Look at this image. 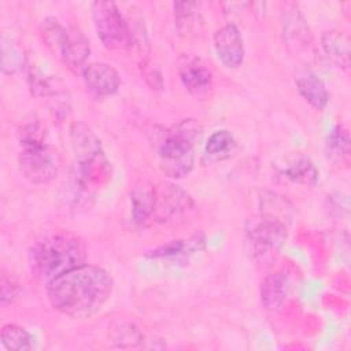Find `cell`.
<instances>
[{
  "mask_svg": "<svg viewBox=\"0 0 351 351\" xmlns=\"http://www.w3.org/2000/svg\"><path fill=\"white\" fill-rule=\"evenodd\" d=\"M45 287L55 310L73 319H88L108 302L114 281L103 267L85 263L60 274Z\"/></svg>",
  "mask_w": 351,
  "mask_h": 351,
  "instance_id": "obj_1",
  "label": "cell"
},
{
  "mask_svg": "<svg viewBox=\"0 0 351 351\" xmlns=\"http://www.w3.org/2000/svg\"><path fill=\"white\" fill-rule=\"evenodd\" d=\"M326 152L328 156L344 165H348L350 159V136L348 132L341 128L336 126L326 138Z\"/></svg>",
  "mask_w": 351,
  "mask_h": 351,
  "instance_id": "obj_22",
  "label": "cell"
},
{
  "mask_svg": "<svg viewBox=\"0 0 351 351\" xmlns=\"http://www.w3.org/2000/svg\"><path fill=\"white\" fill-rule=\"evenodd\" d=\"M141 70V75L143 80L145 81V84L155 92H160L165 88V82H163V74L160 71V67L152 62V60H144L140 66Z\"/></svg>",
  "mask_w": 351,
  "mask_h": 351,
  "instance_id": "obj_27",
  "label": "cell"
},
{
  "mask_svg": "<svg viewBox=\"0 0 351 351\" xmlns=\"http://www.w3.org/2000/svg\"><path fill=\"white\" fill-rule=\"evenodd\" d=\"M92 18L97 37L108 49H129L133 47L130 25L112 1L92 3Z\"/></svg>",
  "mask_w": 351,
  "mask_h": 351,
  "instance_id": "obj_5",
  "label": "cell"
},
{
  "mask_svg": "<svg viewBox=\"0 0 351 351\" xmlns=\"http://www.w3.org/2000/svg\"><path fill=\"white\" fill-rule=\"evenodd\" d=\"M58 56L73 73H80L86 66V59L89 56V43L82 33L77 30H69L67 38Z\"/></svg>",
  "mask_w": 351,
  "mask_h": 351,
  "instance_id": "obj_13",
  "label": "cell"
},
{
  "mask_svg": "<svg viewBox=\"0 0 351 351\" xmlns=\"http://www.w3.org/2000/svg\"><path fill=\"white\" fill-rule=\"evenodd\" d=\"M284 176L292 182L304 186H313L318 181V169L310 158L300 156L285 167Z\"/></svg>",
  "mask_w": 351,
  "mask_h": 351,
  "instance_id": "obj_21",
  "label": "cell"
},
{
  "mask_svg": "<svg viewBox=\"0 0 351 351\" xmlns=\"http://www.w3.org/2000/svg\"><path fill=\"white\" fill-rule=\"evenodd\" d=\"M27 85L37 97H52L59 90L56 82L36 66H30L27 70Z\"/></svg>",
  "mask_w": 351,
  "mask_h": 351,
  "instance_id": "obj_25",
  "label": "cell"
},
{
  "mask_svg": "<svg viewBox=\"0 0 351 351\" xmlns=\"http://www.w3.org/2000/svg\"><path fill=\"white\" fill-rule=\"evenodd\" d=\"M261 215L277 219L284 223H289L292 221L293 206L282 196L274 192H263L259 197Z\"/></svg>",
  "mask_w": 351,
  "mask_h": 351,
  "instance_id": "obj_17",
  "label": "cell"
},
{
  "mask_svg": "<svg viewBox=\"0 0 351 351\" xmlns=\"http://www.w3.org/2000/svg\"><path fill=\"white\" fill-rule=\"evenodd\" d=\"M199 4L197 3H189V1H182V3H174V11H176V19L180 30L184 32H191L197 30V26L200 25V16H199Z\"/></svg>",
  "mask_w": 351,
  "mask_h": 351,
  "instance_id": "obj_26",
  "label": "cell"
},
{
  "mask_svg": "<svg viewBox=\"0 0 351 351\" xmlns=\"http://www.w3.org/2000/svg\"><path fill=\"white\" fill-rule=\"evenodd\" d=\"M292 291L291 277L285 270L269 274L261 287V296L263 306L270 311L281 310Z\"/></svg>",
  "mask_w": 351,
  "mask_h": 351,
  "instance_id": "obj_11",
  "label": "cell"
},
{
  "mask_svg": "<svg viewBox=\"0 0 351 351\" xmlns=\"http://www.w3.org/2000/svg\"><path fill=\"white\" fill-rule=\"evenodd\" d=\"M214 48L218 59L228 69H237L244 60V44L239 29L233 23L222 26L214 34Z\"/></svg>",
  "mask_w": 351,
  "mask_h": 351,
  "instance_id": "obj_10",
  "label": "cell"
},
{
  "mask_svg": "<svg viewBox=\"0 0 351 351\" xmlns=\"http://www.w3.org/2000/svg\"><path fill=\"white\" fill-rule=\"evenodd\" d=\"M191 196L178 185L155 186L154 222H176L192 207Z\"/></svg>",
  "mask_w": 351,
  "mask_h": 351,
  "instance_id": "obj_6",
  "label": "cell"
},
{
  "mask_svg": "<svg viewBox=\"0 0 351 351\" xmlns=\"http://www.w3.org/2000/svg\"><path fill=\"white\" fill-rule=\"evenodd\" d=\"M295 84L300 96L315 110H324L329 101V93L322 80L308 69L295 74Z\"/></svg>",
  "mask_w": 351,
  "mask_h": 351,
  "instance_id": "obj_12",
  "label": "cell"
},
{
  "mask_svg": "<svg viewBox=\"0 0 351 351\" xmlns=\"http://www.w3.org/2000/svg\"><path fill=\"white\" fill-rule=\"evenodd\" d=\"M25 48L11 37L1 38V70L5 74H14L26 64Z\"/></svg>",
  "mask_w": 351,
  "mask_h": 351,
  "instance_id": "obj_18",
  "label": "cell"
},
{
  "mask_svg": "<svg viewBox=\"0 0 351 351\" xmlns=\"http://www.w3.org/2000/svg\"><path fill=\"white\" fill-rule=\"evenodd\" d=\"M200 126L193 119H184L174 125L159 148V167L169 178L188 176L195 165V141L200 136Z\"/></svg>",
  "mask_w": 351,
  "mask_h": 351,
  "instance_id": "obj_3",
  "label": "cell"
},
{
  "mask_svg": "<svg viewBox=\"0 0 351 351\" xmlns=\"http://www.w3.org/2000/svg\"><path fill=\"white\" fill-rule=\"evenodd\" d=\"M282 26H284V38L288 47L293 48L298 52L308 49V45L311 44L310 32L298 8L287 10Z\"/></svg>",
  "mask_w": 351,
  "mask_h": 351,
  "instance_id": "obj_14",
  "label": "cell"
},
{
  "mask_svg": "<svg viewBox=\"0 0 351 351\" xmlns=\"http://www.w3.org/2000/svg\"><path fill=\"white\" fill-rule=\"evenodd\" d=\"M203 237L202 236H193L188 240H173L156 250H154L149 255L152 258H173L180 256L185 254H192L203 248Z\"/></svg>",
  "mask_w": 351,
  "mask_h": 351,
  "instance_id": "obj_23",
  "label": "cell"
},
{
  "mask_svg": "<svg viewBox=\"0 0 351 351\" xmlns=\"http://www.w3.org/2000/svg\"><path fill=\"white\" fill-rule=\"evenodd\" d=\"M178 75L186 90L195 97L206 96L213 88V74L197 56H182L178 62Z\"/></svg>",
  "mask_w": 351,
  "mask_h": 351,
  "instance_id": "obj_9",
  "label": "cell"
},
{
  "mask_svg": "<svg viewBox=\"0 0 351 351\" xmlns=\"http://www.w3.org/2000/svg\"><path fill=\"white\" fill-rule=\"evenodd\" d=\"M0 284H1V304L5 306L7 303L12 302V299L18 295L19 288L16 281L12 277H10L5 271H1Z\"/></svg>",
  "mask_w": 351,
  "mask_h": 351,
  "instance_id": "obj_28",
  "label": "cell"
},
{
  "mask_svg": "<svg viewBox=\"0 0 351 351\" xmlns=\"http://www.w3.org/2000/svg\"><path fill=\"white\" fill-rule=\"evenodd\" d=\"M206 155L213 160H223L230 158L237 149V144L230 132L221 129L214 132L206 143Z\"/></svg>",
  "mask_w": 351,
  "mask_h": 351,
  "instance_id": "obj_20",
  "label": "cell"
},
{
  "mask_svg": "<svg viewBox=\"0 0 351 351\" xmlns=\"http://www.w3.org/2000/svg\"><path fill=\"white\" fill-rule=\"evenodd\" d=\"M247 236L259 254L278 250L288 236V225L273 218L259 215L247 225Z\"/></svg>",
  "mask_w": 351,
  "mask_h": 351,
  "instance_id": "obj_7",
  "label": "cell"
},
{
  "mask_svg": "<svg viewBox=\"0 0 351 351\" xmlns=\"http://www.w3.org/2000/svg\"><path fill=\"white\" fill-rule=\"evenodd\" d=\"M110 339L115 347H136L143 341V335L137 326L130 322H117L112 325Z\"/></svg>",
  "mask_w": 351,
  "mask_h": 351,
  "instance_id": "obj_24",
  "label": "cell"
},
{
  "mask_svg": "<svg viewBox=\"0 0 351 351\" xmlns=\"http://www.w3.org/2000/svg\"><path fill=\"white\" fill-rule=\"evenodd\" d=\"M155 215V186L136 189L130 195V217L137 226L154 223Z\"/></svg>",
  "mask_w": 351,
  "mask_h": 351,
  "instance_id": "obj_16",
  "label": "cell"
},
{
  "mask_svg": "<svg viewBox=\"0 0 351 351\" xmlns=\"http://www.w3.org/2000/svg\"><path fill=\"white\" fill-rule=\"evenodd\" d=\"M81 73L86 89L97 99L115 95L121 86V77L118 71L107 63H88Z\"/></svg>",
  "mask_w": 351,
  "mask_h": 351,
  "instance_id": "obj_8",
  "label": "cell"
},
{
  "mask_svg": "<svg viewBox=\"0 0 351 351\" xmlns=\"http://www.w3.org/2000/svg\"><path fill=\"white\" fill-rule=\"evenodd\" d=\"M321 45L328 59L343 70L350 67V38L340 30L325 32L321 37Z\"/></svg>",
  "mask_w": 351,
  "mask_h": 351,
  "instance_id": "obj_15",
  "label": "cell"
},
{
  "mask_svg": "<svg viewBox=\"0 0 351 351\" xmlns=\"http://www.w3.org/2000/svg\"><path fill=\"white\" fill-rule=\"evenodd\" d=\"M29 263L36 280L47 285L60 274L85 265L86 251L82 241L73 234H49L32 245Z\"/></svg>",
  "mask_w": 351,
  "mask_h": 351,
  "instance_id": "obj_2",
  "label": "cell"
},
{
  "mask_svg": "<svg viewBox=\"0 0 351 351\" xmlns=\"http://www.w3.org/2000/svg\"><path fill=\"white\" fill-rule=\"evenodd\" d=\"M22 147L18 156V169L32 184H47L55 180L62 167L59 151L44 143V136L19 138Z\"/></svg>",
  "mask_w": 351,
  "mask_h": 351,
  "instance_id": "obj_4",
  "label": "cell"
},
{
  "mask_svg": "<svg viewBox=\"0 0 351 351\" xmlns=\"http://www.w3.org/2000/svg\"><path fill=\"white\" fill-rule=\"evenodd\" d=\"M0 339L1 344L12 351H26L36 347V337L29 330L15 324L4 325L0 332Z\"/></svg>",
  "mask_w": 351,
  "mask_h": 351,
  "instance_id": "obj_19",
  "label": "cell"
}]
</instances>
